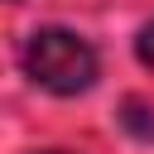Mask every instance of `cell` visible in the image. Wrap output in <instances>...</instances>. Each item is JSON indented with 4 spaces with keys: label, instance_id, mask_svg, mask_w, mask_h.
<instances>
[{
    "label": "cell",
    "instance_id": "obj_1",
    "mask_svg": "<svg viewBox=\"0 0 154 154\" xmlns=\"http://www.w3.org/2000/svg\"><path fill=\"white\" fill-rule=\"evenodd\" d=\"M24 72L58 96H77L96 82V53L67 29H38L24 43Z\"/></svg>",
    "mask_w": 154,
    "mask_h": 154
},
{
    "label": "cell",
    "instance_id": "obj_2",
    "mask_svg": "<svg viewBox=\"0 0 154 154\" xmlns=\"http://www.w3.org/2000/svg\"><path fill=\"white\" fill-rule=\"evenodd\" d=\"M149 116H154V111H144L140 101H130V106H125V125H130L135 135H144V140H154V120H149Z\"/></svg>",
    "mask_w": 154,
    "mask_h": 154
},
{
    "label": "cell",
    "instance_id": "obj_3",
    "mask_svg": "<svg viewBox=\"0 0 154 154\" xmlns=\"http://www.w3.org/2000/svg\"><path fill=\"white\" fill-rule=\"evenodd\" d=\"M135 53H140L144 67H154V24H144V34L135 38Z\"/></svg>",
    "mask_w": 154,
    "mask_h": 154
},
{
    "label": "cell",
    "instance_id": "obj_4",
    "mask_svg": "<svg viewBox=\"0 0 154 154\" xmlns=\"http://www.w3.org/2000/svg\"><path fill=\"white\" fill-rule=\"evenodd\" d=\"M48 154H58V149H48Z\"/></svg>",
    "mask_w": 154,
    "mask_h": 154
}]
</instances>
